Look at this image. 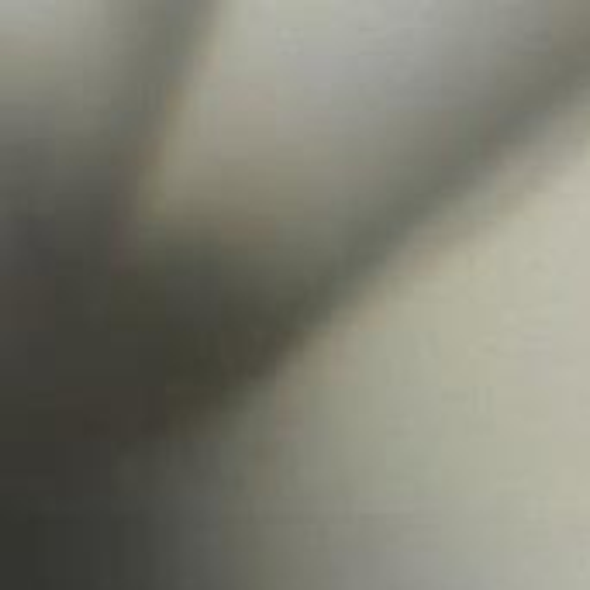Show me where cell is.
Segmentation results:
<instances>
[{
    "instance_id": "cell-1",
    "label": "cell",
    "mask_w": 590,
    "mask_h": 590,
    "mask_svg": "<svg viewBox=\"0 0 590 590\" xmlns=\"http://www.w3.org/2000/svg\"><path fill=\"white\" fill-rule=\"evenodd\" d=\"M380 163H383V173L390 169L387 152H383V159H380ZM387 183H390V173H387ZM390 190H393V183H390ZM393 200H397V194H393ZM397 207H400V200H397ZM400 214H404V211H400ZM404 221H407V218H404ZM407 228H411V225H407ZM411 235H414V228H411ZM414 242H418V235H414ZM418 245H421V242H418ZM421 252H425V245H421ZM425 256H428V252H425ZM428 262H431V259H428ZM431 269H435V262H431ZM435 273H438V269H435ZM438 280H442V276H438ZM442 287H445V280H442ZM445 290H449V287H445ZM449 297H452V294H449ZM452 304H456V300H452ZM456 311H459V304H456ZM459 314H462V311H459ZM462 321H466V318H462ZM466 328H469V325H466ZM469 335H473V328H469ZM473 342H476V335H473ZM476 345H480V342H476ZM480 352H483V349H480ZM483 359H487V356H483ZM487 366H490V362H487ZM490 373H493V369H490ZM493 380H497V373H493ZM497 383H500V380H497ZM500 390H504V387H500ZM504 397H507V393H504ZM507 404H511V400H507ZM511 411H514V407H511ZM514 418H518V414H514ZM518 425H521V418H518Z\"/></svg>"
}]
</instances>
